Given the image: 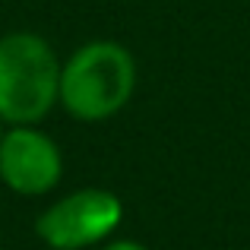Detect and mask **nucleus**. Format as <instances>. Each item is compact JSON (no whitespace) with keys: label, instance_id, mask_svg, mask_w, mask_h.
<instances>
[{"label":"nucleus","instance_id":"5","mask_svg":"<svg viewBox=\"0 0 250 250\" xmlns=\"http://www.w3.org/2000/svg\"><path fill=\"white\" fill-rule=\"evenodd\" d=\"M102 250H149V247L133 241V238H121V241H104Z\"/></svg>","mask_w":250,"mask_h":250},{"label":"nucleus","instance_id":"2","mask_svg":"<svg viewBox=\"0 0 250 250\" xmlns=\"http://www.w3.org/2000/svg\"><path fill=\"white\" fill-rule=\"evenodd\" d=\"M61 57L38 32L0 35V117L10 127L42 124L61 104Z\"/></svg>","mask_w":250,"mask_h":250},{"label":"nucleus","instance_id":"1","mask_svg":"<svg viewBox=\"0 0 250 250\" xmlns=\"http://www.w3.org/2000/svg\"><path fill=\"white\" fill-rule=\"evenodd\" d=\"M136 92V57L114 38L80 44L61 67V104L83 124L121 114Z\"/></svg>","mask_w":250,"mask_h":250},{"label":"nucleus","instance_id":"3","mask_svg":"<svg viewBox=\"0 0 250 250\" xmlns=\"http://www.w3.org/2000/svg\"><path fill=\"white\" fill-rule=\"evenodd\" d=\"M124 200L104 187H83L44 206L35 219V234L51 250H89L121 228Z\"/></svg>","mask_w":250,"mask_h":250},{"label":"nucleus","instance_id":"4","mask_svg":"<svg viewBox=\"0 0 250 250\" xmlns=\"http://www.w3.org/2000/svg\"><path fill=\"white\" fill-rule=\"evenodd\" d=\"M63 177L61 146L35 124H16L0 140V181L19 196H48Z\"/></svg>","mask_w":250,"mask_h":250},{"label":"nucleus","instance_id":"6","mask_svg":"<svg viewBox=\"0 0 250 250\" xmlns=\"http://www.w3.org/2000/svg\"><path fill=\"white\" fill-rule=\"evenodd\" d=\"M3 133H6V121L0 117V140H3Z\"/></svg>","mask_w":250,"mask_h":250}]
</instances>
